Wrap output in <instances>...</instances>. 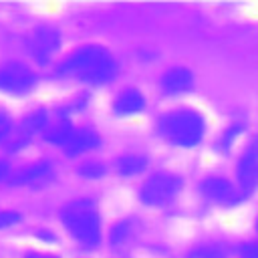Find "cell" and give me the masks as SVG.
Listing matches in <instances>:
<instances>
[{
    "label": "cell",
    "instance_id": "17",
    "mask_svg": "<svg viewBox=\"0 0 258 258\" xmlns=\"http://www.w3.org/2000/svg\"><path fill=\"white\" fill-rule=\"evenodd\" d=\"M20 222V214L14 210H0V230L12 228L14 224Z\"/></svg>",
    "mask_w": 258,
    "mask_h": 258
},
{
    "label": "cell",
    "instance_id": "1",
    "mask_svg": "<svg viewBox=\"0 0 258 258\" xmlns=\"http://www.w3.org/2000/svg\"><path fill=\"white\" fill-rule=\"evenodd\" d=\"M58 73L87 85H105L115 79L117 60L109 48L101 44H87L67 56L58 67Z\"/></svg>",
    "mask_w": 258,
    "mask_h": 258
},
{
    "label": "cell",
    "instance_id": "20",
    "mask_svg": "<svg viewBox=\"0 0 258 258\" xmlns=\"http://www.w3.org/2000/svg\"><path fill=\"white\" fill-rule=\"evenodd\" d=\"M8 133H10V119L4 111H0V141L8 137Z\"/></svg>",
    "mask_w": 258,
    "mask_h": 258
},
{
    "label": "cell",
    "instance_id": "15",
    "mask_svg": "<svg viewBox=\"0 0 258 258\" xmlns=\"http://www.w3.org/2000/svg\"><path fill=\"white\" fill-rule=\"evenodd\" d=\"M79 173L87 179H99L103 173H105V165L99 163V161H85L81 167H79Z\"/></svg>",
    "mask_w": 258,
    "mask_h": 258
},
{
    "label": "cell",
    "instance_id": "3",
    "mask_svg": "<svg viewBox=\"0 0 258 258\" xmlns=\"http://www.w3.org/2000/svg\"><path fill=\"white\" fill-rule=\"evenodd\" d=\"M159 133L171 145L191 149L206 135V119L194 109H175L159 119Z\"/></svg>",
    "mask_w": 258,
    "mask_h": 258
},
{
    "label": "cell",
    "instance_id": "9",
    "mask_svg": "<svg viewBox=\"0 0 258 258\" xmlns=\"http://www.w3.org/2000/svg\"><path fill=\"white\" fill-rule=\"evenodd\" d=\"M194 87V73L187 67H173L163 73L161 77V89L167 95H179Z\"/></svg>",
    "mask_w": 258,
    "mask_h": 258
},
{
    "label": "cell",
    "instance_id": "8",
    "mask_svg": "<svg viewBox=\"0 0 258 258\" xmlns=\"http://www.w3.org/2000/svg\"><path fill=\"white\" fill-rule=\"evenodd\" d=\"M202 194L214 202V204H220V206H234L242 200V194L238 187H234L226 177H220V175H212V177H206L200 185Z\"/></svg>",
    "mask_w": 258,
    "mask_h": 258
},
{
    "label": "cell",
    "instance_id": "19",
    "mask_svg": "<svg viewBox=\"0 0 258 258\" xmlns=\"http://www.w3.org/2000/svg\"><path fill=\"white\" fill-rule=\"evenodd\" d=\"M240 133H242V125H240V123H236V125L228 127V129H226V133H224V137H222V149H228V147L232 145V141H234Z\"/></svg>",
    "mask_w": 258,
    "mask_h": 258
},
{
    "label": "cell",
    "instance_id": "13",
    "mask_svg": "<svg viewBox=\"0 0 258 258\" xmlns=\"http://www.w3.org/2000/svg\"><path fill=\"white\" fill-rule=\"evenodd\" d=\"M147 167V157L141 153H125L117 159V171L121 175H137Z\"/></svg>",
    "mask_w": 258,
    "mask_h": 258
},
{
    "label": "cell",
    "instance_id": "10",
    "mask_svg": "<svg viewBox=\"0 0 258 258\" xmlns=\"http://www.w3.org/2000/svg\"><path fill=\"white\" fill-rule=\"evenodd\" d=\"M145 109V95L139 89H123L115 101H113V111L119 117H129V115H137Z\"/></svg>",
    "mask_w": 258,
    "mask_h": 258
},
{
    "label": "cell",
    "instance_id": "23",
    "mask_svg": "<svg viewBox=\"0 0 258 258\" xmlns=\"http://www.w3.org/2000/svg\"><path fill=\"white\" fill-rule=\"evenodd\" d=\"M256 232H258V218H256Z\"/></svg>",
    "mask_w": 258,
    "mask_h": 258
},
{
    "label": "cell",
    "instance_id": "6",
    "mask_svg": "<svg viewBox=\"0 0 258 258\" xmlns=\"http://www.w3.org/2000/svg\"><path fill=\"white\" fill-rule=\"evenodd\" d=\"M34 85H36V75L24 62L12 60L0 67V91L22 95V93H28Z\"/></svg>",
    "mask_w": 258,
    "mask_h": 258
},
{
    "label": "cell",
    "instance_id": "14",
    "mask_svg": "<svg viewBox=\"0 0 258 258\" xmlns=\"http://www.w3.org/2000/svg\"><path fill=\"white\" fill-rule=\"evenodd\" d=\"M230 250L224 244H206V246H198L194 248L187 258H228Z\"/></svg>",
    "mask_w": 258,
    "mask_h": 258
},
{
    "label": "cell",
    "instance_id": "2",
    "mask_svg": "<svg viewBox=\"0 0 258 258\" xmlns=\"http://www.w3.org/2000/svg\"><path fill=\"white\" fill-rule=\"evenodd\" d=\"M60 222L83 248H97L101 244V218L93 200L79 198L69 202L60 210Z\"/></svg>",
    "mask_w": 258,
    "mask_h": 258
},
{
    "label": "cell",
    "instance_id": "4",
    "mask_svg": "<svg viewBox=\"0 0 258 258\" xmlns=\"http://www.w3.org/2000/svg\"><path fill=\"white\" fill-rule=\"evenodd\" d=\"M179 189H181L179 175H175L171 171H157L143 181V185L139 189V198L147 206H163V204L171 202Z\"/></svg>",
    "mask_w": 258,
    "mask_h": 258
},
{
    "label": "cell",
    "instance_id": "18",
    "mask_svg": "<svg viewBox=\"0 0 258 258\" xmlns=\"http://www.w3.org/2000/svg\"><path fill=\"white\" fill-rule=\"evenodd\" d=\"M236 254L238 258H258V242H242Z\"/></svg>",
    "mask_w": 258,
    "mask_h": 258
},
{
    "label": "cell",
    "instance_id": "7",
    "mask_svg": "<svg viewBox=\"0 0 258 258\" xmlns=\"http://www.w3.org/2000/svg\"><path fill=\"white\" fill-rule=\"evenodd\" d=\"M236 179L242 198L258 189V141H254L252 147L240 157L236 167Z\"/></svg>",
    "mask_w": 258,
    "mask_h": 258
},
{
    "label": "cell",
    "instance_id": "5",
    "mask_svg": "<svg viewBox=\"0 0 258 258\" xmlns=\"http://www.w3.org/2000/svg\"><path fill=\"white\" fill-rule=\"evenodd\" d=\"M26 44H28L30 56L38 64H46L60 48V32H58V28H54L50 24H38L28 34Z\"/></svg>",
    "mask_w": 258,
    "mask_h": 258
},
{
    "label": "cell",
    "instance_id": "11",
    "mask_svg": "<svg viewBox=\"0 0 258 258\" xmlns=\"http://www.w3.org/2000/svg\"><path fill=\"white\" fill-rule=\"evenodd\" d=\"M99 143H101V137L97 135V131H93V129H77L75 127V131L71 133L69 141L62 145V149H64L67 155H81L85 151L95 149Z\"/></svg>",
    "mask_w": 258,
    "mask_h": 258
},
{
    "label": "cell",
    "instance_id": "12",
    "mask_svg": "<svg viewBox=\"0 0 258 258\" xmlns=\"http://www.w3.org/2000/svg\"><path fill=\"white\" fill-rule=\"evenodd\" d=\"M50 173V165L46 161H34L28 167L20 169L14 177L12 183H32V181H40Z\"/></svg>",
    "mask_w": 258,
    "mask_h": 258
},
{
    "label": "cell",
    "instance_id": "16",
    "mask_svg": "<svg viewBox=\"0 0 258 258\" xmlns=\"http://www.w3.org/2000/svg\"><path fill=\"white\" fill-rule=\"evenodd\" d=\"M129 230H131V228H129V222H127V220L115 224L113 230H111V242H113V244H121V242L127 238Z\"/></svg>",
    "mask_w": 258,
    "mask_h": 258
},
{
    "label": "cell",
    "instance_id": "22",
    "mask_svg": "<svg viewBox=\"0 0 258 258\" xmlns=\"http://www.w3.org/2000/svg\"><path fill=\"white\" fill-rule=\"evenodd\" d=\"M8 171H10V167H8V163L4 161V159H0V181L8 175Z\"/></svg>",
    "mask_w": 258,
    "mask_h": 258
},
{
    "label": "cell",
    "instance_id": "21",
    "mask_svg": "<svg viewBox=\"0 0 258 258\" xmlns=\"http://www.w3.org/2000/svg\"><path fill=\"white\" fill-rule=\"evenodd\" d=\"M24 258H58V256H52V254H46V252H28Z\"/></svg>",
    "mask_w": 258,
    "mask_h": 258
}]
</instances>
